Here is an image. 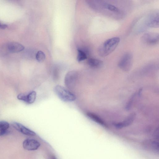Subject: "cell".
Returning a JSON list of instances; mask_svg holds the SVG:
<instances>
[{"label": "cell", "mask_w": 159, "mask_h": 159, "mask_svg": "<svg viewBox=\"0 0 159 159\" xmlns=\"http://www.w3.org/2000/svg\"><path fill=\"white\" fill-rule=\"evenodd\" d=\"M120 39L114 37L106 40L98 49V53L102 57H105L112 53L119 45Z\"/></svg>", "instance_id": "6da1fadb"}, {"label": "cell", "mask_w": 159, "mask_h": 159, "mask_svg": "<svg viewBox=\"0 0 159 159\" xmlns=\"http://www.w3.org/2000/svg\"><path fill=\"white\" fill-rule=\"evenodd\" d=\"M54 91L57 97L63 102H72L76 99V96L72 92L61 85L56 86Z\"/></svg>", "instance_id": "7a4b0ae2"}, {"label": "cell", "mask_w": 159, "mask_h": 159, "mask_svg": "<svg viewBox=\"0 0 159 159\" xmlns=\"http://www.w3.org/2000/svg\"><path fill=\"white\" fill-rule=\"evenodd\" d=\"M133 61V56L130 52L125 53L121 57L119 63V67L125 72L129 71L131 69Z\"/></svg>", "instance_id": "3957f363"}, {"label": "cell", "mask_w": 159, "mask_h": 159, "mask_svg": "<svg viewBox=\"0 0 159 159\" xmlns=\"http://www.w3.org/2000/svg\"><path fill=\"white\" fill-rule=\"evenodd\" d=\"M78 78V74L75 71H69L66 74L64 79V83L66 86L69 89H73L75 86Z\"/></svg>", "instance_id": "277c9868"}, {"label": "cell", "mask_w": 159, "mask_h": 159, "mask_svg": "<svg viewBox=\"0 0 159 159\" xmlns=\"http://www.w3.org/2000/svg\"><path fill=\"white\" fill-rule=\"evenodd\" d=\"M142 40L143 43L147 45H156L159 42V35L156 33H147L142 37Z\"/></svg>", "instance_id": "5b68a950"}, {"label": "cell", "mask_w": 159, "mask_h": 159, "mask_svg": "<svg viewBox=\"0 0 159 159\" xmlns=\"http://www.w3.org/2000/svg\"><path fill=\"white\" fill-rule=\"evenodd\" d=\"M4 49L5 52L17 53L22 51L24 49V47L19 43L12 42L7 44Z\"/></svg>", "instance_id": "8992f818"}, {"label": "cell", "mask_w": 159, "mask_h": 159, "mask_svg": "<svg viewBox=\"0 0 159 159\" xmlns=\"http://www.w3.org/2000/svg\"><path fill=\"white\" fill-rule=\"evenodd\" d=\"M136 117L135 113H131L122 122L114 123L113 125L115 128L118 129L127 127L132 123L135 119Z\"/></svg>", "instance_id": "52a82bcc"}, {"label": "cell", "mask_w": 159, "mask_h": 159, "mask_svg": "<svg viewBox=\"0 0 159 159\" xmlns=\"http://www.w3.org/2000/svg\"><path fill=\"white\" fill-rule=\"evenodd\" d=\"M40 145L38 141L33 139H27L23 141V143L24 148L29 151L37 150L40 147Z\"/></svg>", "instance_id": "ba28073f"}, {"label": "cell", "mask_w": 159, "mask_h": 159, "mask_svg": "<svg viewBox=\"0 0 159 159\" xmlns=\"http://www.w3.org/2000/svg\"><path fill=\"white\" fill-rule=\"evenodd\" d=\"M12 125L15 129L24 135L30 136H34L36 135L35 132L25 127L20 123L14 122H12Z\"/></svg>", "instance_id": "9c48e42d"}, {"label": "cell", "mask_w": 159, "mask_h": 159, "mask_svg": "<svg viewBox=\"0 0 159 159\" xmlns=\"http://www.w3.org/2000/svg\"><path fill=\"white\" fill-rule=\"evenodd\" d=\"M147 27L157 28L159 26L158 13H155L149 16L146 23Z\"/></svg>", "instance_id": "30bf717a"}, {"label": "cell", "mask_w": 159, "mask_h": 159, "mask_svg": "<svg viewBox=\"0 0 159 159\" xmlns=\"http://www.w3.org/2000/svg\"><path fill=\"white\" fill-rule=\"evenodd\" d=\"M87 115L90 119L103 126H106V125L104 121L96 114L91 112H88Z\"/></svg>", "instance_id": "8fae6325"}, {"label": "cell", "mask_w": 159, "mask_h": 159, "mask_svg": "<svg viewBox=\"0 0 159 159\" xmlns=\"http://www.w3.org/2000/svg\"><path fill=\"white\" fill-rule=\"evenodd\" d=\"M88 63L90 66L94 68L101 67L103 64L102 61L94 58H90L88 60Z\"/></svg>", "instance_id": "7c38bea8"}, {"label": "cell", "mask_w": 159, "mask_h": 159, "mask_svg": "<svg viewBox=\"0 0 159 159\" xmlns=\"http://www.w3.org/2000/svg\"><path fill=\"white\" fill-rule=\"evenodd\" d=\"M9 128L10 124L7 122L5 121H0V136L6 134Z\"/></svg>", "instance_id": "4fadbf2b"}, {"label": "cell", "mask_w": 159, "mask_h": 159, "mask_svg": "<svg viewBox=\"0 0 159 159\" xmlns=\"http://www.w3.org/2000/svg\"><path fill=\"white\" fill-rule=\"evenodd\" d=\"M37 93L34 91H31L28 94L26 95L25 103L31 104L34 103L37 98Z\"/></svg>", "instance_id": "5bb4252c"}, {"label": "cell", "mask_w": 159, "mask_h": 159, "mask_svg": "<svg viewBox=\"0 0 159 159\" xmlns=\"http://www.w3.org/2000/svg\"><path fill=\"white\" fill-rule=\"evenodd\" d=\"M78 51L77 60L78 62H81L87 59V54L84 50L81 49H78Z\"/></svg>", "instance_id": "9a60e30c"}, {"label": "cell", "mask_w": 159, "mask_h": 159, "mask_svg": "<svg viewBox=\"0 0 159 159\" xmlns=\"http://www.w3.org/2000/svg\"><path fill=\"white\" fill-rule=\"evenodd\" d=\"M36 58L38 62H42L45 60L46 55L43 52L39 51L36 54Z\"/></svg>", "instance_id": "2e32d148"}, {"label": "cell", "mask_w": 159, "mask_h": 159, "mask_svg": "<svg viewBox=\"0 0 159 159\" xmlns=\"http://www.w3.org/2000/svg\"><path fill=\"white\" fill-rule=\"evenodd\" d=\"M136 95V93L134 94L131 96L126 106H125V109L127 110H129L131 109Z\"/></svg>", "instance_id": "e0dca14e"}, {"label": "cell", "mask_w": 159, "mask_h": 159, "mask_svg": "<svg viewBox=\"0 0 159 159\" xmlns=\"http://www.w3.org/2000/svg\"><path fill=\"white\" fill-rule=\"evenodd\" d=\"M150 146L155 152H158L159 146L158 142L155 140L152 141L150 143Z\"/></svg>", "instance_id": "ac0fdd59"}, {"label": "cell", "mask_w": 159, "mask_h": 159, "mask_svg": "<svg viewBox=\"0 0 159 159\" xmlns=\"http://www.w3.org/2000/svg\"><path fill=\"white\" fill-rule=\"evenodd\" d=\"M154 137L156 139H158L159 138V128H157L155 132L154 133Z\"/></svg>", "instance_id": "d6986e66"}, {"label": "cell", "mask_w": 159, "mask_h": 159, "mask_svg": "<svg viewBox=\"0 0 159 159\" xmlns=\"http://www.w3.org/2000/svg\"><path fill=\"white\" fill-rule=\"evenodd\" d=\"M7 27V25L2 24L0 22V28L1 29H5Z\"/></svg>", "instance_id": "ffe728a7"}, {"label": "cell", "mask_w": 159, "mask_h": 159, "mask_svg": "<svg viewBox=\"0 0 159 159\" xmlns=\"http://www.w3.org/2000/svg\"><path fill=\"white\" fill-rule=\"evenodd\" d=\"M53 159H56L55 158H54Z\"/></svg>", "instance_id": "44dd1931"}]
</instances>
